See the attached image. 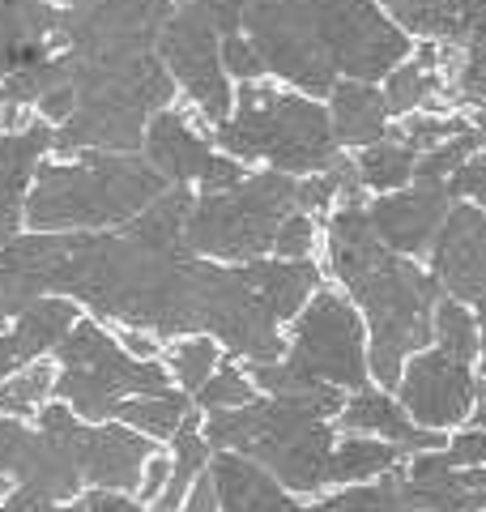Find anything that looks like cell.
<instances>
[{
  "label": "cell",
  "instance_id": "74e56055",
  "mask_svg": "<svg viewBox=\"0 0 486 512\" xmlns=\"http://www.w3.org/2000/svg\"><path fill=\"white\" fill-rule=\"evenodd\" d=\"M444 457L452 466H486V427H469L457 431L448 444H444Z\"/></svg>",
  "mask_w": 486,
  "mask_h": 512
},
{
  "label": "cell",
  "instance_id": "277c9868",
  "mask_svg": "<svg viewBox=\"0 0 486 512\" xmlns=\"http://www.w3.org/2000/svg\"><path fill=\"white\" fill-rule=\"evenodd\" d=\"M73 90H77V111L56 128L52 154H77V150L141 154L150 116L180 99L158 52L120 56V60L73 56Z\"/></svg>",
  "mask_w": 486,
  "mask_h": 512
},
{
  "label": "cell",
  "instance_id": "cb8c5ba5",
  "mask_svg": "<svg viewBox=\"0 0 486 512\" xmlns=\"http://www.w3.org/2000/svg\"><path fill=\"white\" fill-rule=\"evenodd\" d=\"M201 419L205 414L201 410H192L184 427L175 431V440H171V478H167V487H162V495L150 504V512H180L184 500H188V491L197 487V478L209 470V440H205V431H201Z\"/></svg>",
  "mask_w": 486,
  "mask_h": 512
},
{
  "label": "cell",
  "instance_id": "f1b7e54d",
  "mask_svg": "<svg viewBox=\"0 0 486 512\" xmlns=\"http://www.w3.org/2000/svg\"><path fill=\"white\" fill-rule=\"evenodd\" d=\"M56 397V359H35L9 380H0V410L22 423H35L43 406Z\"/></svg>",
  "mask_w": 486,
  "mask_h": 512
},
{
  "label": "cell",
  "instance_id": "ab89813d",
  "mask_svg": "<svg viewBox=\"0 0 486 512\" xmlns=\"http://www.w3.org/2000/svg\"><path fill=\"white\" fill-rule=\"evenodd\" d=\"M116 338H120V346L128 350L133 359H145V363H158L162 359V338L158 333H150V329H133V325H116Z\"/></svg>",
  "mask_w": 486,
  "mask_h": 512
},
{
  "label": "cell",
  "instance_id": "7402d4cb",
  "mask_svg": "<svg viewBox=\"0 0 486 512\" xmlns=\"http://www.w3.org/2000/svg\"><path fill=\"white\" fill-rule=\"evenodd\" d=\"M384 99L393 116H414V111H448V73L440 43L418 39L393 73L384 77Z\"/></svg>",
  "mask_w": 486,
  "mask_h": 512
},
{
  "label": "cell",
  "instance_id": "7c38bea8",
  "mask_svg": "<svg viewBox=\"0 0 486 512\" xmlns=\"http://www.w3.org/2000/svg\"><path fill=\"white\" fill-rule=\"evenodd\" d=\"M158 60L167 64L175 90L184 94V103L197 111V116L218 128L235 107V82L222 69V30L205 18V13L180 0L171 9V18L162 22L158 43H154Z\"/></svg>",
  "mask_w": 486,
  "mask_h": 512
},
{
  "label": "cell",
  "instance_id": "6da1fadb",
  "mask_svg": "<svg viewBox=\"0 0 486 512\" xmlns=\"http://www.w3.org/2000/svg\"><path fill=\"white\" fill-rule=\"evenodd\" d=\"M243 35L273 82L312 99H324L342 77L384 82L414 47L380 0H248Z\"/></svg>",
  "mask_w": 486,
  "mask_h": 512
},
{
  "label": "cell",
  "instance_id": "484cf974",
  "mask_svg": "<svg viewBox=\"0 0 486 512\" xmlns=\"http://www.w3.org/2000/svg\"><path fill=\"white\" fill-rule=\"evenodd\" d=\"M401 457H405V448H397V444H388L380 436H359V431H346V436H337V448H333L329 487L371 483V478H380L393 466H401Z\"/></svg>",
  "mask_w": 486,
  "mask_h": 512
},
{
  "label": "cell",
  "instance_id": "3957f363",
  "mask_svg": "<svg viewBox=\"0 0 486 512\" xmlns=\"http://www.w3.org/2000/svg\"><path fill=\"white\" fill-rule=\"evenodd\" d=\"M167 188L145 154H52L30 180L26 231H116Z\"/></svg>",
  "mask_w": 486,
  "mask_h": 512
},
{
  "label": "cell",
  "instance_id": "836d02e7",
  "mask_svg": "<svg viewBox=\"0 0 486 512\" xmlns=\"http://www.w3.org/2000/svg\"><path fill=\"white\" fill-rule=\"evenodd\" d=\"M316 244H320V218L307 210H295V214H286V222L278 227L273 256H282V261H312Z\"/></svg>",
  "mask_w": 486,
  "mask_h": 512
},
{
  "label": "cell",
  "instance_id": "d590c367",
  "mask_svg": "<svg viewBox=\"0 0 486 512\" xmlns=\"http://www.w3.org/2000/svg\"><path fill=\"white\" fill-rule=\"evenodd\" d=\"M222 69L226 77L239 86V82H261L265 73V60L256 52V43L243 35V30H231V35H222Z\"/></svg>",
  "mask_w": 486,
  "mask_h": 512
},
{
  "label": "cell",
  "instance_id": "44dd1931",
  "mask_svg": "<svg viewBox=\"0 0 486 512\" xmlns=\"http://www.w3.org/2000/svg\"><path fill=\"white\" fill-rule=\"evenodd\" d=\"M342 431H359V436H380L388 444L405 448V453H423V448H444V431H427L418 427L405 406L397 402L388 389H354V397H346L342 414H337Z\"/></svg>",
  "mask_w": 486,
  "mask_h": 512
},
{
  "label": "cell",
  "instance_id": "f546056e",
  "mask_svg": "<svg viewBox=\"0 0 486 512\" xmlns=\"http://www.w3.org/2000/svg\"><path fill=\"white\" fill-rule=\"evenodd\" d=\"M320 512H427L405 500L401 491V466H393L388 474L371 478V483H350L342 491L324 495Z\"/></svg>",
  "mask_w": 486,
  "mask_h": 512
},
{
  "label": "cell",
  "instance_id": "ffe728a7",
  "mask_svg": "<svg viewBox=\"0 0 486 512\" xmlns=\"http://www.w3.org/2000/svg\"><path fill=\"white\" fill-rule=\"evenodd\" d=\"M209 474L218 487V508L222 512H320L316 504H299L295 491H286L265 466H256L243 453H222L209 457Z\"/></svg>",
  "mask_w": 486,
  "mask_h": 512
},
{
  "label": "cell",
  "instance_id": "5bb4252c",
  "mask_svg": "<svg viewBox=\"0 0 486 512\" xmlns=\"http://www.w3.org/2000/svg\"><path fill=\"white\" fill-rule=\"evenodd\" d=\"M397 393H401L405 414H410L418 427L448 431V427L469 423V414H474L478 397H482V384L469 372L465 359H452L448 350L427 346L405 359Z\"/></svg>",
  "mask_w": 486,
  "mask_h": 512
},
{
  "label": "cell",
  "instance_id": "e0dca14e",
  "mask_svg": "<svg viewBox=\"0 0 486 512\" xmlns=\"http://www.w3.org/2000/svg\"><path fill=\"white\" fill-rule=\"evenodd\" d=\"M64 47V5L0 0V90L18 69L56 56Z\"/></svg>",
  "mask_w": 486,
  "mask_h": 512
},
{
  "label": "cell",
  "instance_id": "30bf717a",
  "mask_svg": "<svg viewBox=\"0 0 486 512\" xmlns=\"http://www.w3.org/2000/svg\"><path fill=\"white\" fill-rule=\"evenodd\" d=\"M410 39H431L444 52L448 111L486 103V0H380Z\"/></svg>",
  "mask_w": 486,
  "mask_h": 512
},
{
  "label": "cell",
  "instance_id": "4316f807",
  "mask_svg": "<svg viewBox=\"0 0 486 512\" xmlns=\"http://www.w3.org/2000/svg\"><path fill=\"white\" fill-rule=\"evenodd\" d=\"M354 167H359V180L367 192H397V188H410L414 184V171H418V150L405 141L397 128L371 146L354 150Z\"/></svg>",
  "mask_w": 486,
  "mask_h": 512
},
{
  "label": "cell",
  "instance_id": "f6af8a7d",
  "mask_svg": "<svg viewBox=\"0 0 486 512\" xmlns=\"http://www.w3.org/2000/svg\"><path fill=\"white\" fill-rule=\"evenodd\" d=\"M60 512H90V508H86V500H81V495H77V500H69V504H60Z\"/></svg>",
  "mask_w": 486,
  "mask_h": 512
},
{
  "label": "cell",
  "instance_id": "8992f818",
  "mask_svg": "<svg viewBox=\"0 0 486 512\" xmlns=\"http://www.w3.org/2000/svg\"><path fill=\"white\" fill-rule=\"evenodd\" d=\"M201 431L214 453H243L256 466H265L286 491L295 495H320L329 491V466L337 431L333 419L303 410L286 397H252L248 406L235 410H209Z\"/></svg>",
  "mask_w": 486,
  "mask_h": 512
},
{
  "label": "cell",
  "instance_id": "f35d334b",
  "mask_svg": "<svg viewBox=\"0 0 486 512\" xmlns=\"http://www.w3.org/2000/svg\"><path fill=\"white\" fill-rule=\"evenodd\" d=\"M0 512H60V504L52 500V495L35 491V487L9 483V491L0 495Z\"/></svg>",
  "mask_w": 486,
  "mask_h": 512
},
{
  "label": "cell",
  "instance_id": "ac0fdd59",
  "mask_svg": "<svg viewBox=\"0 0 486 512\" xmlns=\"http://www.w3.org/2000/svg\"><path fill=\"white\" fill-rule=\"evenodd\" d=\"M56 128L35 120L18 133H0V248L26 231V192L47 154Z\"/></svg>",
  "mask_w": 486,
  "mask_h": 512
},
{
  "label": "cell",
  "instance_id": "7a4b0ae2",
  "mask_svg": "<svg viewBox=\"0 0 486 512\" xmlns=\"http://www.w3.org/2000/svg\"><path fill=\"white\" fill-rule=\"evenodd\" d=\"M329 274L342 282L354 308L367 316V372L380 389H397L410 355L435 342V303L444 286L414 256H401L384 244L363 205H333L324 227Z\"/></svg>",
  "mask_w": 486,
  "mask_h": 512
},
{
  "label": "cell",
  "instance_id": "d4e9b609",
  "mask_svg": "<svg viewBox=\"0 0 486 512\" xmlns=\"http://www.w3.org/2000/svg\"><path fill=\"white\" fill-rule=\"evenodd\" d=\"M197 410V402H192V393L184 389H158V393H137V397H128V402H120L116 410V419L124 427H133L141 431V436H150L154 444H171L175 440V431L184 427V419Z\"/></svg>",
  "mask_w": 486,
  "mask_h": 512
},
{
  "label": "cell",
  "instance_id": "e575fe53",
  "mask_svg": "<svg viewBox=\"0 0 486 512\" xmlns=\"http://www.w3.org/2000/svg\"><path fill=\"white\" fill-rule=\"evenodd\" d=\"M30 444H35V427L0 410V483H13L22 474Z\"/></svg>",
  "mask_w": 486,
  "mask_h": 512
},
{
  "label": "cell",
  "instance_id": "603a6c76",
  "mask_svg": "<svg viewBox=\"0 0 486 512\" xmlns=\"http://www.w3.org/2000/svg\"><path fill=\"white\" fill-rule=\"evenodd\" d=\"M329 120H333V137L342 150H363L371 141H380L393 133V107L384 99V86L376 82H354V77H342L329 94Z\"/></svg>",
  "mask_w": 486,
  "mask_h": 512
},
{
  "label": "cell",
  "instance_id": "9a60e30c",
  "mask_svg": "<svg viewBox=\"0 0 486 512\" xmlns=\"http://www.w3.org/2000/svg\"><path fill=\"white\" fill-rule=\"evenodd\" d=\"M427 256H431V274L440 278L444 291L474 308L486 346V214L478 205L457 201Z\"/></svg>",
  "mask_w": 486,
  "mask_h": 512
},
{
  "label": "cell",
  "instance_id": "2e32d148",
  "mask_svg": "<svg viewBox=\"0 0 486 512\" xmlns=\"http://www.w3.org/2000/svg\"><path fill=\"white\" fill-rule=\"evenodd\" d=\"M448 210H452L448 184H427V180H414L410 188H397V192H376L367 201L371 227L401 256H427Z\"/></svg>",
  "mask_w": 486,
  "mask_h": 512
},
{
  "label": "cell",
  "instance_id": "8fae6325",
  "mask_svg": "<svg viewBox=\"0 0 486 512\" xmlns=\"http://www.w3.org/2000/svg\"><path fill=\"white\" fill-rule=\"evenodd\" d=\"M35 427H43L64 453L73 457V466L81 474L86 491H120V495H137L145 461L158 453V444L141 431L124 427L120 419L107 423H90L73 414L69 406L52 397L43 406V414L35 419Z\"/></svg>",
  "mask_w": 486,
  "mask_h": 512
},
{
  "label": "cell",
  "instance_id": "9c48e42d",
  "mask_svg": "<svg viewBox=\"0 0 486 512\" xmlns=\"http://www.w3.org/2000/svg\"><path fill=\"white\" fill-rule=\"evenodd\" d=\"M278 363L307 380H324V384H337V389H363L367 329L354 299L337 295L333 286H320L303 303V312L290 320V338Z\"/></svg>",
  "mask_w": 486,
  "mask_h": 512
},
{
  "label": "cell",
  "instance_id": "4fadbf2b",
  "mask_svg": "<svg viewBox=\"0 0 486 512\" xmlns=\"http://www.w3.org/2000/svg\"><path fill=\"white\" fill-rule=\"evenodd\" d=\"M141 154L150 158V167L167 184H184V188H197V192L231 188V184H239L243 175H248V167H243L239 158L222 154L214 146L209 124L180 99L150 116Z\"/></svg>",
  "mask_w": 486,
  "mask_h": 512
},
{
  "label": "cell",
  "instance_id": "83f0119b",
  "mask_svg": "<svg viewBox=\"0 0 486 512\" xmlns=\"http://www.w3.org/2000/svg\"><path fill=\"white\" fill-rule=\"evenodd\" d=\"M222 359H226L222 342L209 338V333H184V338H171L167 350H162V367H167L175 389H184V393H197L218 372Z\"/></svg>",
  "mask_w": 486,
  "mask_h": 512
},
{
  "label": "cell",
  "instance_id": "60d3db41",
  "mask_svg": "<svg viewBox=\"0 0 486 512\" xmlns=\"http://www.w3.org/2000/svg\"><path fill=\"white\" fill-rule=\"evenodd\" d=\"M209 22H214L222 35H231V30H243V13H248V0H192Z\"/></svg>",
  "mask_w": 486,
  "mask_h": 512
},
{
  "label": "cell",
  "instance_id": "ee69618b",
  "mask_svg": "<svg viewBox=\"0 0 486 512\" xmlns=\"http://www.w3.org/2000/svg\"><path fill=\"white\" fill-rule=\"evenodd\" d=\"M180 512H222L218 508V487H214V474H201L197 478V487L188 491V500H184V508Z\"/></svg>",
  "mask_w": 486,
  "mask_h": 512
},
{
  "label": "cell",
  "instance_id": "bcb514c9",
  "mask_svg": "<svg viewBox=\"0 0 486 512\" xmlns=\"http://www.w3.org/2000/svg\"><path fill=\"white\" fill-rule=\"evenodd\" d=\"M47 5H69V0H47Z\"/></svg>",
  "mask_w": 486,
  "mask_h": 512
},
{
  "label": "cell",
  "instance_id": "7bdbcfd3",
  "mask_svg": "<svg viewBox=\"0 0 486 512\" xmlns=\"http://www.w3.org/2000/svg\"><path fill=\"white\" fill-rule=\"evenodd\" d=\"M90 512H150L137 495H120V491H81Z\"/></svg>",
  "mask_w": 486,
  "mask_h": 512
},
{
  "label": "cell",
  "instance_id": "d6986e66",
  "mask_svg": "<svg viewBox=\"0 0 486 512\" xmlns=\"http://www.w3.org/2000/svg\"><path fill=\"white\" fill-rule=\"evenodd\" d=\"M77 316L81 308L73 299L43 295L30 308H22L9 325H0V380H9L13 372H22L26 363H35L43 355H56V346L77 325Z\"/></svg>",
  "mask_w": 486,
  "mask_h": 512
},
{
  "label": "cell",
  "instance_id": "c3c4849f",
  "mask_svg": "<svg viewBox=\"0 0 486 512\" xmlns=\"http://www.w3.org/2000/svg\"><path fill=\"white\" fill-rule=\"evenodd\" d=\"M482 512H486V508H482Z\"/></svg>",
  "mask_w": 486,
  "mask_h": 512
},
{
  "label": "cell",
  "instance_id": "52a82bcc",
  "mask_svg": "<svg viewBox=\"0 0 486 512\" xmlns=\"http://www.w3.org/2000/svg\"><path fill=\"white\" fill-rule=\"evenodd\" d=\"M299 210V175L286 171H248L239 184L218 192H197L188 210L184 244L205 261H261L273 256V239L286 214Z\"/></svg>",
  "mask_w": 486,
  "mask_h": 512
},
{
  "label": "cell",
  "instance_id": "ba28073f",
  "mask_svg": "<svg viewBox=\"0 0 486 512\" xmlns=\"http://www.w3.org/2000/svg\"><path fill=\"white\" fill-rule=\"evenodd\" d=\"M158 389H171L162 359H133L116 333H107L94 316H77V325L56 346V397L90 423L116 419L120 402Z\"/></svg>",
  "mask_w": 486,
  "mask_h": 512
},
{
  "label": "cell",
  "instance_id": "8d00e7d4",
  "mask_svg": "<svg viewBox=\"0 0 486 512\" xmlns=\"http://www.w3.org/2000/svg\"><path fill=\"white\" fill-rule=\"evenodd\" d=\"M448 192H452V201H469V205H478V210L486 214V146L478 154H469L465 163L452 171Z\"/></svg>",
  "mask_w": 486,
  "mask_h": 512
},
{
  "label": "cell",
  "instance_id": "5b68a950",
  "mask_svg": "<svg viewBox=\"0 0 486 512\" xmlns=\"http://www.w3.org/2000/svg\"><path fill=\"white\" fill-rule=\"evenodd\" d=\"M214 133V146L222 154L248 163H265L286 175H312L333 167L342 154L333 137L329 103L312 99L295 86H282L273 77L261 82H239L235 86V107Z\"/></svg>",
  "mask_w": 486,
  "mask_h": 512
},
{
  "label": "cell",
  "instance_id": "1f68e13d",
  "mask_svg": "<svg viewBox=\"0 0 486 512\" xmlns=\"http://www.w3.org/2000/svg\"><path fill=\"white\" fill-rule=\"evenodd\" d=\"M252 397H261V389L252 384L248 367H243L239 359L226 355V359L218 363V372L209 376L197 393H192V402H197L201 414H209V410H235V406H248Z\"/></svg>",
  "mask_w": 486,
  "mask_h": 512
},
{
  "label": "cell",
  "instance_id": "4dcf8cb0",
  "mask_svg": "<svg viewBox=\"0 0 486 512\" xmlns=\"http://www.w3.org/2000/svg\"><path fill=\"white\" fill-rule=\"evenodd\" d=\"M431 325H435V346L448 350L452 359L474 363V355L482 350V329H478V316H474L469 303L452 299V295H440Z\"/></svg>",
  "mask_w": 486,
  "mask_h": 512
},
{
  "label": "cell",
  "instance_id": "7dc6e473",
  "mask_svg": "<svg viewBox=\"0 0 486 512\" xmlns=\"http://www.w3.org/2000/svg\"><path fill=\"white\" fill-rule=\"evenodd\" d=\"M482 376H486V350H482Z\"/></svg>",
  "mask_w": 486,
  "mask_h": 512
},
{
  "label": "cell",
  "instance_id": "d6a6232c",
  "mask_svg": "<svg viewBox=\"0 0 486 512\" xmlns=\"http://www.w3.org/2000/svg\"><path fill=\"white\" fill-rule=\"evenodd\" d=\"M461 128H469V116H461V111H414V116H401L397 133L410 141L418 154H427L440 146V141H448L452 133H461Z\"/></svg>",
  "mask_w": 486,
  "mask_h": 512
},
{
  "label": "cell",
  "instance_id": "b9f144b4",
  "mask_svg": "<svg viewBox=\"0 0 486 512\" xmlns=\"http://www.w3.org/2000/svg\"><path fill=\"white\" fill-rule=\"evenodd\" d=\"M167 478H171V457L167 453H154L150 461H145V474H141V487H137V500L150 508L158 495H162V487H167Z\"/></svg>",
  "mask_w": 486,
  "mask_h": 512
}]
</instances>
